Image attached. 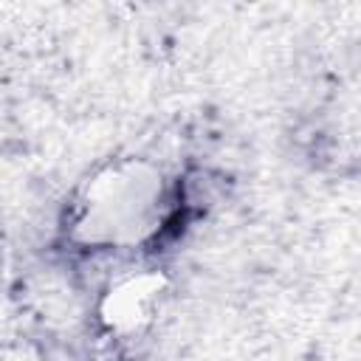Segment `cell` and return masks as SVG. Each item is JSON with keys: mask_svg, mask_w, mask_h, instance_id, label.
Returning <instances> with one entry per match:
<instances>
[{"mask_svg": "<svg viewBox=\"0 0 361 361\" xmlns=\"http://www.w3.org/2000/svg\"><path fill=\"white\" fill-rule=\"evenodd\" d=\"M161 175L141 161H127L99 172L82 203L76 231L85 243L127 245L147 237L158 220Z\"/></svg>", "mask_w": 361, "mask_h": 361, "instance_id": "obj_1", "label": "cell"}, {"mask_svg": "<svg viewBox=\"0 0 361 361\" xmlns=\"http://www.w3.org/2000/svg\"><path fill=\"white\" fill-rule=\"evenodd\" d=\"M164 285L166 282L161 274H133L113 282L99 302L102 324L121 336L144 330L155 316Z\"/></svg>", "mask_w": 361, "mask_h": 361, "instance_id": "obj_2", "label": "cell"}, {"mask_svg": "<svg viewBox=\"0 0 361 361\" xmlns=\"http://www.w3.org/2000/svg\"><path fill=\"white\" fill-rule=\"evenodd\" d=\"M0 361H39V355L34 350H28V347L14 344V347H3L0 350Z\"/></svg>", "mask_w": 361, "mask_h": 361, "instance_id": "obj_3", "label": "cell"}]
</instances>
